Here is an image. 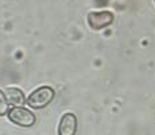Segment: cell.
I'll return each instance as SVG.
<instances>
[{
    "mask_svg": "<svg viewBox=\"0 0 155 135\" xmlns=\"http://www.w3.org/2000/svg\"><path fill=\"white\" fill-rule=\"evenodd\" d=\"M7 116L11 122L20 127H31L35 124V115L27 108L12 107L8 110Z\"/></svg>",
    "mask_w": 155,
    "mask_h": 135,
    "instance_id": "cell-2",
    "label": "cell"
},
{
    "mask_svg": "<svg viewBox=\"0 0 155 135\" xmlns=\"http://www.w3.org/2000/svg\"><path fill=\"white\" fill-rule=\"evenodd\" d=\"M115 16L111 11H96L88 15V23L93 30H101L109 26L113 22Z\"/></svg>",
    "mask_w": 155,
    "mask_h": 135,
    "instance_id": "cell-3",
    "label": "cell"
},
{
    "mask_svg": "<svg viewBox=\"0 0 155 135\" xmlns=\"http://www.w3.org/2000/svg\"><path fill=\"white\" fill-rule=\"evenodd\" d=\"M8 112V101L3 91H0V116L5 115Z\"/></svg>",
    "mask_w": 155,
    "mask_h": 135,
    "instance_id": "cell-6",
    "label": "cell"
},
{
    "mask_svg": "<svg viewBox=\"0 0 155 135\" xmlns=\"http://www.w3.org/2000/svg\"><path fill=\"white\" fill-rule=\"evenodd\" d=\"M54 95H55L54 89L51 86H47V85L39 86L27 97V104L31 108L41 110V108H45L51 103L53 99H54Z\"/></svg>",
    "mask_w": 155,
    "mask_h": 135,
    "instance_id": "cell-1",
    "label": "cell"
},
{
    "mask_svg": "<svg viewBox=\"0 0 155 135\" xmlns=\"http://www.w3.org/2000/svg\"><path fill=\"white\" fill-rule=\"evenodd\" d=\"M77 131V118L74 113H65L58 124V135H74Z\"/></svg>",
    "mask_w": 155,
    "mask_h": 135,
    "instance_id": "cell-4",
    "label": "cell"
},
{
    "mask_svg": "<svg viewBox=\"0 0 155 135\" xmlns=\"http://www.w3.org/2000/svg\"><path fill=\"white\" fill-rule=\"evenodd\" d=\"M4 95H5L7 101L12 104L14 107H20L26 101L25 93L18 88H7L4 91Z\"/></svg>",
    "mask_w": 155,
    "mask_h": 135,
    "instance_id": "cell-5",
    "label": "cell"
}]
</instances>
